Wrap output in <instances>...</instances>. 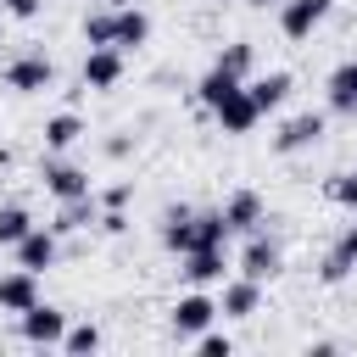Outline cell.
Here are the masks:
<instances>
[{
    "mask_svg": "<svg viewBox=\"0 0 357 357\" xmlns=\"http://www.w3.org/2000/svg\"><path fill=\"white\" fill-rule=\"evenodd\" d=\"M324 95H329V112L351 117V112H357V61H340V67L324 78Z\"/></svg>",
    "mask_w": 357,
    "mask_h": 357,
    "instance_id": "15",
    "label": "cell"
},
{
    "mask_svg": "<svg viewBox=\"0 0 357 357\" xmlns=\"http://www.w3.org/2000/svg\"><path fill=\"white\" fill-rule=\"evenodd\" d=\"M100 6H128V0H100Z\"/></svg>",
    "mask_w": 357,
    "mask_h": 357,
    "instance_id": "33",
    "label": "cell"
},
{
    "mask_svg": "<svg viewBox=\"0 0 357 357\" xmlns=\"http://www.w3.org/2000/svg\"><path fill=\"white\" fill-rule=\"evenodd\" d=\"M212 318H218V301H212L206 290H195V284H190V296H178V301H173V318H167V324H173V335H178V340H195L201 329H212Z\"/></svg>",
    "mask_w": 357,
    "mask_h": 357,
    "instance_id": "4",
    "label": "cell"
},
{
    "mask_svg": "<svg viewBox=\"0 0 357 357\" xmlns=\"http://www.w3.org/2000/svg\"><path fill=\"white\" fill-rule=\"evenodd\" d=\"M95 201H100V206H128V201H134V184H128V178H123V184H106Z\"/></svg>",
    "mask_w": 357,
    "mask_h": 357,
    "instance_id": "28",
    "label": "cell"
},
{
    "mask_svg": "<svg viewBox=\"0 0 357 357\" xmlns=\"http://www.w3.org/2000/svg\"><path fill=\"white\" fill-rule=\"evenodd\" d=\"M195 351H201V357H229V351H234V340H229V335H218V329H201V335H195Z\"/></svg>",
    "mask_w": 357,
    "mask_h": 357,
    "instance_id": "26",
    "label": "cell"
},
{
    "mask_svg": "<svg viewBox=\"0 0 357 357\" xmlns=\"http://www.w3.org/2000/svg\"><path fill=\"white\" fill-rule=\"evenodd\" d=\"M329 11H335V0H284L279 6V28H284V39H312L324 22H329Z\"/></svg>",
    "mask_w": 357,
    "mask_h": 357,
    "instance_id": "5",
    "label": "cell"
},
{
    "mask_svg": "<svg viewBox=\"0 0 357 357\" xmlns=\"http://www.w3.org/2000/svg\"><path fill=\"white\" fill-rule=\"evenodd\" d=\"M218 212H223L229 234H257V223H268V206H262V195H257V190H234Z\"/></svg>",
    "mask_w": 357,
    "mask_h": 357,
    "instance_id": "11",
    "label": "cell"
},
{
    "mask_svg": "<svg viewBox=\"0 0 357 357\" xmlns=\"http://www.w3.org/2000/svg\"><path fill=\"white\" fill-rule=\"evenodd\" d=\"M50 84H56V61H50L45 50H22V56L6 61V89L39 95V89H50Z\"/></svg>",
    "mask_w": 357,
    "mask_h": 357,
    "instance_id": "1",
    "label": "cell"
},
{
    "mask_svg": "<svg viewBox=\"0 0 357 357\" xmlns=\"http://www.w3.org/2000/svg\"><path fill=\"white\" fill-rule=\"evenodd\" d=\"M39 184L56 195V201H73V195H95V184H89V173L78 167V162H61V156H50L45 167H39Z\"/></svg>",
    "mask_w": 357,
    "mask_h": 357,
    "instance_id": "7",
    "label": "cell"
},
{
    "mask_svg": "<svg viewBox=\"0 0 357 357\" xmlns=\"http://www.w3.org/2000/svg\"><path fill=\"white\" fill-rule=\"evenodd\" d=\"M245 89H251V100H257V112L268 117V112H279V106H284V95L296 89V78H290V73H262V78H251Z\"/></svg>",
    "mask_w": 357,
    "mask_h": 357,
    "instance_id": "16",
    "label": "cell"
},
{
    "mask_svg": "<svg viewBox=\"0 0 357 357\" xmlns=\"http://www.w3.org/2000/svg\"><path fill=\"white\" fill-rule=\"evenodd\" d=\"M17 268H33V273H45V268H56V257H61V234L50 229V223H33L17 245Z\"/></svg>",
    "mask_w": 357,
    "mask_h": 357,
    "instance_id": "6",
    "label": "cell"
},
{
    "mask_svg": "<svg viewBox=\"0 0 357 357\" xmlns=\"http://www.w3.org/2000/svg\"><path fill=\"white\" fill-rule=\"evenodd\" d=\"M245 279H257V284H273L279 273H284V257H279V245L268 240V234H245V245H240V262H234Z\"/></svg>",
    "mask_w": 357,
    "mask_h": 357,
    "instance_id": "3",
    "label": "cell"
},
{
    "mask_svg": "<svg viewBox=\"0 0 357 357\" xmlns=\"http://www.w3.org/2000/svg\"><path fill=\"white\" fill-rule=\"evenodd\" d=\"M39 6H45V0H6L0 11H11L17 22H33V17H39Z\"/></svg>",
    "mask_w": 357,
    "mask_h": 357,
    "instance_id": "30",
    "label": "cell"
},
{
    "mask_svg": "<svg viewBox=\"0 0 357 357\" xmlns=\"http://www.w3.org/2000/svg\"><path fill=\"white\" fill-rule=\"evenodd\" d=\"M17 335H22L28 346H61V335H67V312L50 307V301H33L28 312H17Z\"/></svg>",
    "mask_w": 357,
    "mask_h": 357,
    "instance_id": "2",
    "label": "cell"
},
{
    "mask_svg": "<svg viewBox=\"0 0 357 357\" xmlns=\"http://www.w3.org/2000/svg\"><path fill=\"white\" fill-rule=\"evenodd\" d=\"M257 307H262V284H257V279H245V273L223 279V296H218V318H257Z\"/></svg>",
    "mask_w": 357,
    "mask_h": 357,
    "instance_id": "12",
    "label": "cell"
},
{
    "mask_svg": "<svg viewBox=\"0 0 357 357\" xmlns=\"http://www.w3.org/2000/svg\"><path fill=\"white\" fill-rule=\"evenodd\" d=\"M28 229H33V212L28 206H0V245H17Z\"/></svg>",
    "mask_w": 357,
    "mask_h": 357,
    "instance_id": "24",
    "label": "cell"
},
{
    "mask_svg": "<svg viewBox=\"0 0 357 357\" xmlns=\"http://www.w3.org/2000/svg\"><path fill=\"white\" fill-rule=\"evenodd\" d=\"M318 139H324V112H296L290 123H279L273 151H279V156H296V151H307V145H318Z\"/></svg>",
    "mask_w": 357,
    "mask_h": 357,
    "instance_id": "8",
    "label": "cell"
},
{
    "mask_svg": "<svg viewBox=\"0 0 357 357\" xmlns=\"http://www.w3.org/2000/svg\"><path fill=\"white\" fill-rule=\"evenodd\" d=\"M240 84H245V78H234L229 67H218V61H212V67L201 73V84H195V100H201V106L212 112V106H218V100H229V95L240 89Z\"/></svg>",
    "mask_w": 357,
    "mask_h": 357,
    "instance_id": "18",
    "label": "cell"
},
{
    "mask_svg": "<svg viewBox=\"0 0 357 357\" xmlns=\"http://www.w3.org/2000/svg\"><path fill=\"white\" fill-rule=\"evenodd\" d=\"M346 273H351V268H346V262H340L335 251H329V257H324V268H318V279H324V284H340Z\"/></svg>",
    "mask_w": 357,
    "mask_h": 357,
    "instance_id": "29",
    "label": "cell"
},
{
    "mask_svg": "<svg viewBox=\"0 0 357 357\" xmlns=\"http://www.w3.org/2000/svg\"><path fill=\"white\" fill-rule=\"evenodd\" d=\"M78 33H84L89 50H95V45H117V6H95V11H84Z\"/></svg>",
    "mask_w": 357,
    "mask_h": 357,
    "instance_id": "19",
    "label": "cell"
},
{
    "mask_svg": "<svg viewBox=\"0 0 357 357\" xmlns=\"http://www.w3.org/2000/svg\"><path fill=\"white\" fill-rule=\"evenodd\" d=\"M123 84V50L117 45H95L84 56V89H117Z\"/></svg>",
    "mask_w": 357,
    "mask_h": 357,
    "instance_id": "13",
    "label": "cell"
},
{
    "mask_svg": "<svg viewBox=\"0 0 357 357\" xmlns=\"http://www.w3.org/2000/svg\"><path fill=\"white\" fill-rule=\"evenodd\" d=\"M78 139H84V117H78V112L45 117V151H73Z\"/></svg>",
    "mask_w": 357,
    "mask_h": 357,
    "instance_id": "21",
    "label": "cell"
},
{
    "mask_svg": "<svg viewBox=\"0 0 357 357\" xmlns=\"http://www.w3.org/2000/svg\"><path fill=\"white\" fill-rule=\"evenodd\" d=\"M95 218H100V201H95V195H73V201L56 206V223H50V229H56V234H78V229H89Z\"/></svg>",
    "mask_w": 357,
    "mask_h": 357,
    "instance_id": "17",
    "label": "cell"
},
{
    "mask_svg": "<svg viewBox=\"0 0 357 357\" xmlns=\"http://www.w3.org/2000/svg\"><path fill=\"white\" fill-rule=\"evenodd\" d=\"M151 39V17L128 0V6H117V50H139Z\"/></svg>",
    "mask_w": 357,
    "mask_h": 357,
    "instance_id": "20",
    "label": "cell"
},
{
    "mask_svg": "<svg viewBox=\"0 0 357 357\" xmlns=\"http://www.w3.org/2000/svg\"><path fill=\"white\" fill-rule=\"evenodd\" d=\"M223 240H229L223 212H195V218H190V251H195V245H223Z\"/></svg>",
    "mask_w": 357,
    "mask_h": 357,
    "instance_id": "22",
    "label": "cell"
},
{
    "mask_svg": "<svg viewBox=\"0 0 357 357\" xmlns=\"http://www.w3.org/2000/svg\"><path fill=\"white\" fill-rule=\"evenodd\" d=\"M218 67H229L234 78H251V67H257V45H251V39L223 45V50H218Z\"/></svg>",
    "mask_w": 357,
    "mask_h": 357,
    "instance_id": "23",
    "label": "cell"
},
{
    "mask_svg": "<svg viewBox=\"0 0 357 357\" xmlns=\"http://www.w3.org/2000/svg\"><path fill=\"white\" fill-rule=\"evenodd\" d=\"M212 117H218V128H223V134H251V128L262 123V112H257V100H251V89H245V84H240L229 100H218V106H212Z\"/></svg>",
    "mask_w": 357,
    "mask_h": 357,
    "instance_id": "10",
    "label": "cell"
},
{
    "mask_svg": "<svg viewBox=\"0 0 357 357\" xmlns=\"http://www.w3.org/2000/svg\"><path fill=\"white\" fill-rule=\"evenodd\" d=\"M33 301H39V273H33V268L0 273V312H28Z\"/></svg>",
    "mask_w": 357,
    "mask_h": 357,
    "instance_id": "14",
    "label": "cell"
},
{
    "mask_svg": "<svg viewBox=\"0 0 357 357\" xmlns=\"http://www.w3.org/2000/svg\"><path fill=\"white\" fill-rule=\"evenodd\" d=\"M128 151H134V139H128V134H112V139H106V156H112V162H123Z\"/></svg>",
    "mask_w": 357,
    "mask_h": 357,
    "instance_id": "31",
    "label": "cell"
},
{
    "mask_svg": "<svg viewBox=\"0 0 357 357\" xmlns=\"http://www.w3.org/2000/svg\"><path fill=\"white\" fill-rule=\"evenodd\" d=\"M61 351H100V329L95 324H67V335H61Z\"/></svg>",
    "mask_w": 357,
    "mask_h": 357,
    "instance_id": "25",
    "label": "cell"
},
{
    "mask_svg": "<svg viewBox=\"0 0 357 357\" xmlns=\"http://www.w3.org/2000/svg\"><path fill=\"white\" fill-rule=\"evenodd\" d=\"M178 273H184L195 290H206V284H223V273H229V262H223V245H195V251H184V257H178Z\"/></svg>",
    "mask_w": 357,
    "mask_h": 357,
    "instance_id": "9",
    "label": "cell"
},
{
    "mask_svg": "<svg viewBox=\"0 0 357 357\" xmlns=\"http://www.w3.org/2000/svg\"><path fill=\"white\" fill-rule=\"evenodd\" d=\"M245 6H257V11H279L284 0H245Z\"/></svg>",
    "mask_w": 357,
    "mask_h": 357,
    "instance_id": "32",
    "label": "cell"
},
{
    "mask_svg": "<svg viewBox=\"0 0 357 357\" xmlns=\"http://www.w3.org/2000/svg\"><path fill=\"white\" fill-rule=\"evenodd\" d=\"M0 6H6V0H0Z\"/></svg>",
    "mask_w": 357,
    "mask_h": 357,
    "instance_id": "34",
    "label": "cell"
},
{
    "mask_svg": "<svg viewBox=\"0 0 357 357\" xmlns=\"http://www.w3.org/2000/svg\"><path fill=\"white\" fill-rule=\"evenodd\" d=\"M329 195H335L346 212H357V167H351V173H340V178L329 184Z\"/></svg>",
    "mask_w": 357,
    "mask_h": 357,
    "instance_id": "27",
    "label": "cell"
}]
</instances>
